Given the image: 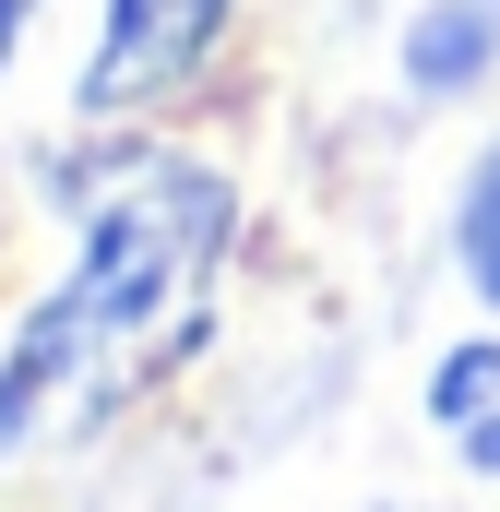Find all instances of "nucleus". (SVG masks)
<instances>
[{
	"label": "nucleus",
	"instance_id": "nucleus-1",
	"mask_svg": "<svg viewBox=\"0 0 500 512\" xmlns=\"http://www.w3.org/2000/svg\"><path fill=\"white\" fill-rule=\"evenodd\" d=\"M239 251V179L179 143H131L72 179V274L12 322L0 346V453L96 441L120 405L167 382L203 322L215 274Z\"/></svg>",
	"mask_w": 500,
	"mask_h": 512
},
{
	"label": "nucleus",
	"instance_id": "nucleus-2",
	"mask_svg": "<svg viewBox=\"0 0 500 512\" xmlns=\"http://www.w3.org/2000/svg\"><path fill=\"white\" fill-rule=\"evenodd\" d=\"M227 36H239V0H108L72 108L84 120H155L227 60Z\"/></svg>",
	"mask_w": 500,
	"mask_h": 512
},
{
	"label": "nucleus",
	"instance_id": "nucleus-3",
	"mask_svg": "<svg viewBox=\"0 0 500 512\" xmlns=\"http://www.w3.org/2000/svg\"><path fill=\"white\" fill-rule=\"evenodd\" d=\"M393 72H405V96H477L500 72V12L489 0H417L393 36Z\"/></svg>",
	"mask_w": 500,
	"mask_h": 512
},
{
	"label": "nucleus",
	"instance_id": "nucleus-4",
	"mask_svg": "<svg viewBox=\"0 0 500 512\" xmlns=\"http://www.w3.org/2000/svg\"><path fill=\"white\" fill-rule=\"evenodd\" d=\"M453 274L477 286V310L500 322V131H489V155L465 167V191H453Z\"/></svg>",
	"mask_w": 500,
	"mask_h": 512
},
{
	"label": "nucleus",
	"instance_id": "nucleus-5",
	"mask_svg": "<svg viewBox=\"0 0 500 512\" xmlns=\"http://www.w3.org/2000/svg\"><path fill=\"white\" fill-rule=\"evenodd\" d=\"M429 417H441V429H477V417H500V334H465V346L429 370Z\"/></svg>",
	"mask_w": 500,
	"mask_h": 512
},
{
	"label": "nucleus",
	"instance_id": "nucleus-6",
	"mask_svg": "<svg viewBox=\"0 0 500 512\" xmlns=\"http://www.w3.org/2000/svg\"><path fill=\"white\" fill-rule=\"evenodd\" d=\"M36 12H48V0H0V72L24 60V36H36Z\"/></svg>",
	"mask_w": 500,
	"mask_h": 512
},
{
	"label": "nucleus",
	"instance_id": "nucleus-7",
	"mask_svg": "<svg viewBox=\"0 0 500 512\" xmlns=\"http://www.w3.org/2000/svg\"><path fill=\"white\" fill-rule=\"evenodd\" d=\"M453 441H465V465H477V477H500V417H477V429H453Z\"/></svg>",
	"mask_w": 500,
	"mask_h": 512
},
{
	"label": "nucleus",
	"instance_id": "nucleus-8",
	"mask_svg": "<svg viewBox=\"0 0 500 512\" xmlns=\"http://www.w3.org/2000/svg\"><path fill=\"white\" fill-rule=\"evenodd\" d=\"M489 12H500V0H489Z\"/></svg>",
	"mask_w": 500,
	"mask_h": 512
}]
</instances>
